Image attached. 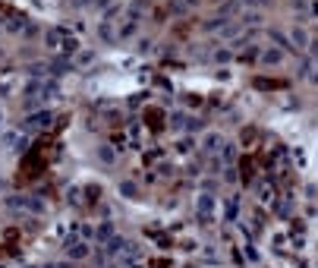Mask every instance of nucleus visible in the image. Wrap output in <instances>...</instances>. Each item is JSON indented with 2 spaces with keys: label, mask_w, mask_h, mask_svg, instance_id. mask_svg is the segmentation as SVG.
<instances>
[{
  "label": "nucleus",
  "mask_w": 318,
  "mask_h": 268,
  "mask_svg": "<svg viewBox=\"0 0 318 268\" xmlns=\"http://www.w3.org/2000/svg\"><path fill=\"white\" fill-rule=\"evenodd\" d=\"M255 54H258L255 48H252V51H246V54H240V63H255V60H252Z\"/></svg>",
  "instance_id": "4468645a"
},
{
  "label": "nucleus",
  "mask_w": 318,
  "mask_h": 268,
  "mask_svg": "<svg viewBox=\"0 0 318 268\" xmlns=\"http://www.w3.org/2000/svg\"><path fill=\"white\" fill-rule=\"evenodd\" d=\"M290 35H293V41L300 44V48H306V44H309V38H306V32H302V29H293Z\"/></svg>",
  "instance_id": "9d476101"
},
{
  "label": "nucleus",
  "mask_w": 318,
  "mask_h": 268,
  "mask_svg": "<svg viewBox=\"0 0 318 268\" xmlns=\"http://www.w3.org/2000/svg\"><path fill=\"white\" fill-rule=\"evenodd\" d=\"M221 149H224L221 133H208V139H205V152H221Z\"/></svg>",
  "instance_id": "20e7f679"
},
{
  "label": "nucleus",
  "mask_w": 318,
  "mask_h": 268,
  "mask_svg": "<svg viewBox=\"0 0 318 268\" xmlns=\"http://www.w3.org/2000/svg\"><path fill=\"white\" fill-rule=\"evenodd\" d=\"M214 63H230V51H214Z\"/></svg>",
  "instance_id": "f8f14e48"
},
{
  "label": "nucleus",
  "mask_w": 318,
  "mask_h": 268,
  "mask_svg": "<svg viewBox=\"0 0 318 268\" xmlns=\"http://www.w3.org/2000/svg\"><path fill=\"white\" fill-rule=\"evenodd\" d=\"M98 158H101V164H114V161H117V152L110 149V145H98Z\"/></svg>",
  "instance_id": "39448f33"
},
{
  "label": "nucleus",
  "mask_w": 318,
  "mask_h": 268,
  "mask_svg": "<svg viewBox=\"0 0 318 268\" xmlns=\"http://www.w3.org/2000/svg\"><path fill=\"white\" fill-rule=\"evenodd\" d=\"M60 44H63L60 32H51V35H48V48H60Z\"/></svg>",
  "instance_id": "9b49d317"
},
{
  "label": "nucleus",
  "mask_w": 318,
  "mask_h": 268,
  "mask_svg": "<svg viewBox=\"0 0 318 268\" xmlns=\"http://www.w3.org/2000/svg\"><path fill=\"white\" fill-rule=\"evenodd\" d=\"M262 63L265 66H281L283 63V51L281 48H265L262 51Z\"/></svg>",
  "instance_id": "f257e3e1"
},
{
  "label": "nucleus",
  "mask_w": 318,
  "mask_h": 268,
  "mask_svg": "<svg viewBox=\"0 0 318 268\" xmlns=\"http://www.w3.org/2000/svg\"><path fill=\"white\" fill-rule=\"evenodd\" d=\"M136 29H139V22H136V19H129V22H123V29L117 32V35H120L123 41H126V38H132V35H136Z\"/></svg>",
  "instance_id": "423d86ee"
},
{
  "label": "nucleus",
  "mask_w": 318,
  "mask_h": 268,
  "mask_svg": "<svg viewBox=\"0 0 318 268\" xmlns=\"http://www.w3.org/2000/svg\"><path fill=\"white\" fill-rule=\"evenodd\" d=\"M79 3H95V0H79Z\"/></svg>",
  "instance_id": "dca6fc26"
},
{
  "label": "nucleus",
  "mask_w": 318,
  "mask_h": 268,
  "mask_svg": "<svg viewBox=\"0 0 318 268\" xmlns=\"http://www.w3.org/2000/svg\"><path fill=\"white\" fill-rule=\"evenodd\" d=\"M120 192H123V196H126V199H136V196H139L136 183H129V180H126V183H120Z\"/></svg>",
  "instance_id": "6e6552de"
},
{
  "label": "nucleus",
  "mask_w": 318,
  "mask_h": 268,
  "mask_svg": "<svg viewBox=\"0 0 318 268\" xmlns=\"http://www.w3.org/2000/svg\"><path fill=\"white\" fill-rule=\"evenodd\" d=\"M246 3H249V6H258V0H246Z\"/></svg>",
  "instance_id": "2eb2a0df"
},
{
  "label": "nucleus",
  "mask_w": 318,
  "mask_h": 268,
  "mask_svg": "<svg viewBox=\"0 0 318 268\" xmlns=\"http://www.w3.org/2000/svg\"><path fill=\"white\" fill-rule=\"evenodd\" d=\"M214 196H211V192H202V196H198V214H202V218H208L211 211H214Z\"/></svg>",
  "instance_id": "f03ea898"
},
{
  "label": "nucleus",
  "mask_w": 318,
  "mask_h": 268,
  "mask_svg": "<svg viewBox=\"0 0 318 268\" xmlns=\"http://www.w3.org/2000/svg\"><path fill=\"white\" fill-rule=\"evenodd\" d=\"M224 209H227V218H236V199H227Z\"/></svg>",
  "instance_id": "ddd939ff"
},
{
  "label": "nucleus",
  "mask_w": 318,
  "mask_h": 268,
  "mask_svg": "<svg viewBox=\"0 0 318 268\" xmlns=\"http://www.w3.org/2000/svg\"><path fill=\"white\" fill-rule=\"evenodd\" d=\"M217 186H221V180H202V192H211V196H214V192H217Z\"/></svg>",
  "instance_id": "1a4fd4ad"
},
{
  "label": "nucleus",
  "mask_w": 318,
  "mask_h": 268,
  "mask_svg": "<svg viewBox=\"0 0 318 268\" xmlns=\"http://www.w3.org/2000/svg\"><path fill=\"white\" fill-rule=\"evenodd\" d=\"M186 3H195V0H186Z\"/></svg>",
  "instance_id": "f3484780"
},
{
  "label": "nucleus",
  "mask_w": 318,
  "mask_h": 268,
  "mask_svg": "<svg viewBox=\"0 0 318 268\" xmlns=\"http://www.w3.org/2000/svg\"><path fill=\"white\" fill-rule=\"evenodd\" d=\"M88 256V246L85 243H72L70 249H66V259H72V262H79V259H85Z\"/></svg>",
  "instance_id": "7ed1b4c3"
},
{
  "label": "nucleus",
  "mask_w": 318,
  "mask_h": 268,
  "mask_svg": "<svg viewBox=\"0 0 318 268\" xmlns=\"http://www.w3.org/2000/svg\"><path fill=\"white\" fill-rule=\"evenodd\" d=\"M32 126H48L51 123V111H41V114H32V120H29Z\"/></svg>",
  "instance_id": "0eeeda50"
}]
</instances>
